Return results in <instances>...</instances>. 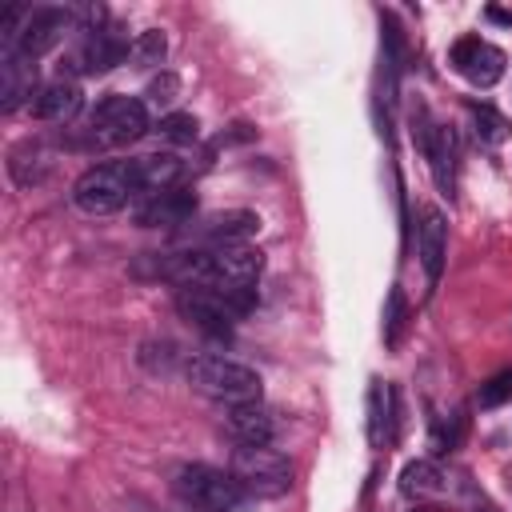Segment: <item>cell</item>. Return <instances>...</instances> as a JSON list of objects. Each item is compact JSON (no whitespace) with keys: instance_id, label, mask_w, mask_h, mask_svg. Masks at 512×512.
Listing matches in <instances>:
<instances>
[{"instance_id":"18","label":"cell","mask_w":512,"mask_h":512,"mask_svg":"<svg viewBox=\"0 0 512 512\" xmlns=\"http://www.w3.org/2000/svg\"><path fill=\"white\" fill-rule=\"evenodd\" d=\"M260 232V216L248 212V208H236V212H216L200 224V236L220 248V244H248L252 236Z\"/></svg>"},{"instance_id":"12","label":"cell","mask_w":512,"mask_h":512,"mask_svg":"<svg viewBox=\"0 0 512 512\" xmlns=\"http://www.w3.org/2000/svg\"><path fill=\"white\" fill-rule=\"evenodd\" d=\"M224 428H228V436L236 444H248V448H264L276 436V420H272V412L260 400L224 404Z\"/></svg>"},{"instance_id":"26","label":"cell","mask_w":512,"mask_h":512,"mask_svg":"<svg viewBox=\"0 0 512 512\" xmlns=\"http://www.w3.org/2000/svg\"><path fill=\"white\" fill-rule=\"evenodd\" d=\"M512 400V368H500L496 376H488L480 388H476V404L480 408H500Z\"/></svg>"},{"instance_id":"7","label":"cell","mask_w":512,"mask_h":512,"mask_svg":"<svg viewBox=\"0 0 512 512\" xmlns=\"http://www.w3.org/2000/svg\"><path fill=\"white\" fill-rule=\"evenodd\" d=\"M72 28H76L72 8H32L28 20H24V28H20V36H16V44H12V52H20V56H28V60H40V56L52 52ZM0 52H8V48H0Z\"/></svg>"},{"instance_id":"22","label":"cell","mask_w":512,"mask_h":512,"mask_svg":"<svg viewBox=\"0 0 512 512\" xmlns=\"http://www.w3.org/2000/svg\"><path fill=\"white\" fill-rule=\"evenodd\" d=\"M152 132H156L164 144H192V140L200 136V120H196L192 112H164Z\"/></svg>"},{"instance_id":"14","label":"cell","mask_w":512,"mask_h":512,"mask_svg":"<svg viewBox=\"0 0 512 512\" xmlns=\"http://www.w3.org/2000/svg\"><path fill=\"white\" fill-rule=\"evenodd\" d=\"M28 108H32V116H36V120L64 124V120H72V116L84 108V92H80V84H76V80H64V76H60V80L44 84Z\"/></svg>"},{"instance_id":"19","label":"cell","mask_w":512,"mask_h":512,"mask_svg":"<svg viewBox=\"0 0 512 512\" xmlns=\"http://www.w3.org/2000/svg\"><path fill=\"white\" fill-rule=\"evenodd\" d=\"M8 172H12V180H16L20 188H32V184H40L44 172H48V152H44L40 144H32V140H20V144L8 152Z\"/></svg>"},{"instance_id":"17","label":"cell","mask_w":512,"mask_h":512,"mask_svg":"<svg viewBox=\"0 0 512 512\" xmlns=\"http://www.w3.org/2000/svg\"><path fill=\"white\" fill-rule=\"evenodd\" d=\"M424 156H428V168H432L436 188H440L444 196H452V192H456V156H460L456 132H452L448 124H436L432 136H428V144H424Z\"/></svg>"},{"instance_id":"13","label":"cell","mask_w":512,"mask_h":512,"mask_svg":"<svg viewBox=\"0 0 512 512\" xmlns=\"http://www.w3.org/2000/svg\"><path fill=\"white\" fill-rule=\"evenodd\" d=\"M416 256H420V268L428 276V284L440 280L444 272V256H448V220L440 208H420V228H416Z\"/></svg>"},{"instance_id":"24","label":"cell","mask_w":512,"mask_h":512,"mask_svg":"<svg viewBox=\"0 0 512 512\" xmlns=\"http://www.w3.org/2000/svg\"><path fill=\"white\" fill-rule=\"evenodd\" d=\"M132 64H140V68H156L164 56H168V36L160 32V28H144L136 40H132Z\"/></svg>"},{"instance_id":"2","label":"cell","mask_w":512,"mask_h":512,"mask_svg":"<svg viewBox=\"0 0 512 512\" xmlns=\"http://www.w3.org/2000/svg\"><path fill=\"white\" fill-rule=\"evenodd\" d=\"M188 384L220 404H248L260 400V372L232 360V356H192L184 368Z\"/></svg>"},{"instance_id":"8","label":"cell","mask_w":512,"mask_h":512,"mask_svg":"<svg viewBox=\"0 0 512 512\" xmlns=\"http://www.w3.org/2000/svg\"><path fill=\"white\" fill-rule=\"evenodd\" d=\"M132 52V44L116 32V28H104V32H88L80 36V44L60 60V72H80V76H100L108 68H116L124 56Z\"/></svg>"},{"instance_id":"15","label":"cell","mask_w":512,"mask_h":512,"mask_svg":"<svg viewBox=\"0 0 512 512\" xmlns=\"http://www.w3.org/2000/svg\"><path fill=\"white\" fill-rule=\"evenodd\" d=\"M132 176L140 188V200L164 188H176L184 176V160L176 152H152V156H132Z\"/></svg>"},{"instance_id":"20","label":"cell","mask_w":512,"mask_h":512,"mask_svg":"<svg viewBox=\"0 0 512 512\" xmlns=\"http://www.w3.org/2000/svg\"><path fill=\"white\" fill-rule=\"evenodd\" d=\"M440 488H444V472H440L432 460H408V464L400 468V492H404V496L424 500V496H436Z\"/></svg>"},{"instance_id":"23","label":"cell","mask_w":512,"mask_h":512,"mask_svg":"<svg viewBox=\"0 0 512 512\" xmlns=\"http://www.w3.org/2000/svg\"><path fill=\"white\" fill-rule=\"evenodd\" d=\"M404 328H408V300H404V288L392 284L388 288V300H384V344L396 348L400 336H404Z\"/></svg>"},{"instance_id":"1","label":"cell","mask_w":512,"mask_h":512,"mask_svg":"<svg viewBox=\"0 0 512 512\" xmlns=\"http://www.w3.org/2000/svg\"><path fill=\"white\" fill-rule=\"evenodd\" d=\"M136 200H140V188H136V176H132V156L92 164L72 184V204L88 216H112V212H120L124 204H136Z\"/></svg>"},{"instance_id":"5","label":"cell","mask_w":512,"mask_h":512,"mask_svg":"<svg viewBox=\"0 0 512 512\" xmlns=\"http://www.w3.org/2000/svg\"><path fill=\"white\" fill-rule=\"evenodd\" d=\"M88 132L100 144H132V140H140L148 132V104L136 100V96L112 92V96L96 100L92 120H88Z\"/></svg>"},{"instance_id":"16","label":"cell","mask_w":512,"mask_h":512,"mask_svg":"<svg viewBox=\"0 0 512 512\" xmlns=\"http://www.w3.org/2000/svg\"><path fill=\"white\" fill-rule=\"evenodd\" d=\"M364 412H368V444L384 448L396 436V388L384 380H368Z\"/></svg>"},{"instance_id":"27","label":"cell","mask_w":512,"mask_h":512,"mask_svg":"<svg viewBox=\"0 0 512 512\" xmlns=\"http://www.w3.org/2000/svg\"><path fill=\"white\" fill-rule=\"evenodd\" d=\"M176 96H180V76H176V72H160V76H152L148 88H144V104H148V108H172Z\"/></svg>"},{"instance_id":"21","label":"cell","mask_w":512,"mask_h":512,"mask_svg":"<svg viewBox=\"0 0 512 512\" xmlns=\"http://www.w3.org/2000/svg\"><path fill=\"white\" fill-rule=\"evenodd\" d=\"M468 116H472V132H476V140L488 144V148H496V144H504V140L512 136L508 116H500L492 104H468Z\"/></svg>"},{"instance_id":"25","label":"cell","mask_w":512,"mask_h":512,"mask_svg":"<svg viewBox=\"0 0 512 512\" xmlns=\"http://www.w3.org/2000/svg\"><path fill=\"white\" fill-rule=\"evenodd\" d=\"M460 436H464V416H460V412H452L448 420L440 416V420L432 424V436H428L432 456H448V452L460 444Z\"/></svg>"},{"instance_id":"10","label":"cell","mask_w":512,"mask_h":512,"mask_svg":"<svg viewBox=\"0 0 512 512\" xmlns=\"http://www.w3.org/2000/svg\"><path fill=\"white\" fill-rule=\"evenodd\" d=\"M448 60H452V68H456L464 80H472L476 88H492V84L504 76V52H500L496 44L480 40V36H460V40L452 44Z\"/></svg>"},{"instance_id":"28","label":"cell","mask_w":512,"mask_h":512,"mask_svg":"<svg viewBox=\"0 0 512 512\" xmlns=\"http://www.w3.org/2000/svg\"><path fill=\"white\" fill-rule=\"evenodd\" d=\"M488 20H496V24H508V28H512V12H508V8H496V4H492V8H488Z\"/></svg>"},{"instance_id":"11","label":"cell","mask_w":512,"mask_h":512,"mask_svg":"<svg viewBox=\"0 0 512 512\" xmlns=\"http://www.w3.org/2000/svg\"><path fill=\"white\" fill-rule=\"evenodd\" d=\"M36 60L20 52H0V112H16L20 104L36 100Z\"/></svg>"},{"instance_id":"3","label":"cell","mask_w":512,"mask_h":512,"mask_svg":"<svg viewBox=\"0 0 512 512\" xmlns=\"http://www.w3.org/2000/svg\"><path fill=\"white\" fill-rule=\"evenodd\" d=\"M172 488L184 504L200 508V512H244L248 508V492L236 484L232 472L212 468V464H180L172 476Z\"/></svg>"},{"instance_id":"6","label":"cell","mask_w":512,"mask_h":512,"mask_svg":"<svg viewBox=\"0 0 512 512\" xmlns=\"http://www.w3.org/2000/svg\"><path fill=\"white\" fill-rule=\"evenodd\" d=\"M176 312H180L196 332H204L208 340H232L236 312L224 304L220 292H212V288H180V292H176Z\"/></svg>"},{"instance_id":"4","label":"cell","mask_w":512,"mask_h":512,"mask_svg":"<svg viewBox=\"0 0 512 512\" xmlns=\"http://www.w3.org/2000/svg\"><path fill=\"white\" fill-rule=\"evenodd\" d=\"M228 472L236 476V484H240L252 500H276V496L292 492V476H296V472H292V460H288L284 452H276L272 444H264V448L240 444V448L232 452Z\"/></svg>"},{"instance_id":"9","label":"cell","mask_w":512,"mask_h":512,"mask_svg":"<svg viewBox=\"0 0 512 512\" xmlns=\"http://www.w3.org/2000/svg\"><path fill=\"white\" fill-rule=\"evenodd\" d=\"M192 212H196V192L188 184L152 192V196H144V200L132 204V220L140 228H176V224H188Z\"/></svg>"}]
</instances>
